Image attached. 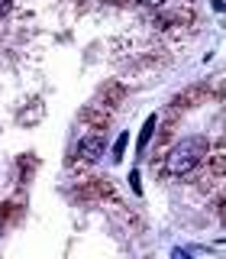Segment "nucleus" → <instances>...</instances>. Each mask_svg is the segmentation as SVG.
<instances>
[{
  "label": "nucleus",
  "instance_id": "nucleus-1",
  "mask_svg": "<svg viewBox=\"0 0 226 259\" xmlns=\"http://www.w3.org/2000/svg\"><path fill=\"white\" fill-rule=\"evenodd\" d=\"M204 156H207V140L204 136H188V140H181L172 152H168L165 172L168 175H188Z\"/></svg>",
  "mask_w": 226,
  "mask_h": 259
},
{
  "label": "nucleus",
  "instance_id": "nucleus-2",
  "mask_svg": "<svg viewBox=\"0 0 226 259\" xmlns=\"http://www.w3.org/2000/svg\"><path fill=\"white\" fill-rule=\"evenodd\" d=\"M100 152H103V136L100 133H87L84 140L78 143V156L84 159V162H94Z\"/></svg>",
  "mask_w": 226,
  "mask_h": 259
},
{
  "label": "nucleus",
  "instance_id": "nucleus-3",
  "mask_svg": "<svg viewBox=\"0 0 226 259\" xmlns=\"http://www.w3.org/2000/svg\"><path fill=\"white\" fill-rule=\"evenodd\" d=\"M152 133H155V117H149V120H145V126H142V136H139V149H145V146H149Z\"/></svg>",
  "mask_w": 226,
  "mask_h": 259
},
{
  "label": "nucleus",
  "instance_id": "nucleus-4",
  "mask_svg": "<svg viewBox=\"0 0 226 259\" xmlns=\"http://www.w3.org/2000/svg\"><path fill=\"white\" fill-rule=\"evenodd\" d=\"M126 143H129V136H126V133H120L117 146H113V159H123V152H126Z\"/></svg>",
  "mask_w": 226,
  "mask_h": 259
},
{
  "label": "nucleus",
  "instance_id": "nucleus-5",
  "mask_svg": "<svg viewBox=\"0 0 226 259\" xmlns=\"http://www.w3.org/2000/svg\"><path fill=\"white\" fill-rule=\"evenodd\" d=\"M172 259H191V256H188V249H175Z\"/></svg>",
  "mask_w": 226,
  "mask_h": 259
},
{
  "label": "nucleus",
  "instance_id": "nucleus-6",
  "mask_svg": "<svg viewBox=\"0 0 226 259\" xmlns=\"http://www.w3.org/2000/svg\"><path fill=\"white\" fill-rule=\"evenodd\" d=\"M10 13V0H0V16H7Z\"/></svg>",
  "mask_w": 226,
  "mask_h": 259
},
{
  "label": "nucleus",
  "instance_id": "nucleus-7",
  "mask_svg": "<svg viewBox=\"0 0 226 259\" xmlns=\"http://www.w3.org/2000/svg\"><path fill=\"white\" fill-rule=\"evenodd\" d=\"M139 4H145V7H158L161 0H139Z\"/></svg>",
  "mask_w": 226,
  "mask_h": 259
}]
</instances>
